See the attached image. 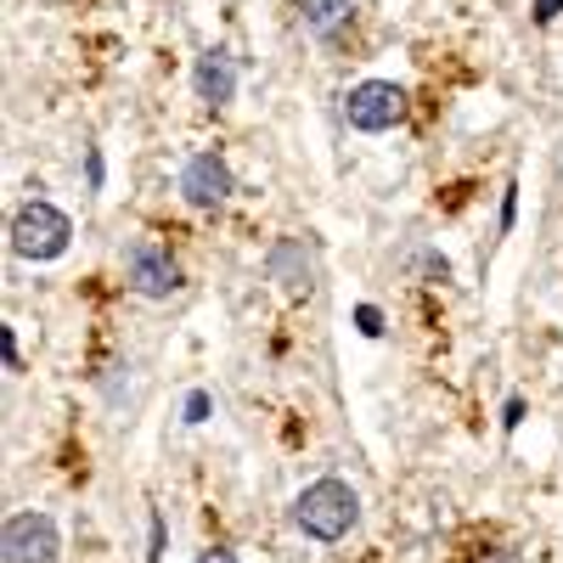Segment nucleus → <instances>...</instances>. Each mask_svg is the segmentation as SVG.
<instances>
[{"mask_svg":"<svg viewBox=\"0 0 563 563\" xmlns=\"http://www.w3.org/2000/svg\"><path fill=\"white\" fill-rule=\"evenodd\" d=\"M294 525L310 536V541H344L355 525H361V496L344 485V479H316V485H305L299 490V501H294Z\"/></svg>","mask_w":563,"mask_h":563,"instance_id":"f257e3e1","label":"nucleus"},{"mask_svg":"<svg viewBox=\"0 0 563 563\" xmlns=\"http://www.w3.org/2000/svg\"><path fill=\"white\" fill-rule=\"evenodd\" d=\"M68 243H74V220H68L57 203L34 198V203H23V209L12 214V254H18V260H34V265L63 260Z\"/></svg>","mask_w":563,"mask_h":563,"instance_id":"f03ea898","label":"nucleus"},{"mask_svg":"<svg viewBox=\"0 0 563 563\" xmlns=\"http://www.w3.org/2000/svg\"><path fill=\"white\" fill-rule=\"evenodd\" d=\"M344 119L361 135H384V130H395L406 119V90L395 79H361L344 97Z\"/></svg>","mask_w":563,"mask_h":563,"instance_id":"7ed1b4c3","label":"nucleus"},{"mask_svg":"<svg viewBox=\"0 0 563 563\" xmlns=\"http://www.w3.org/2000/svg\"><path fill=\"white\" fill-rule=\"evenodd\" d=\"M0 547H7V563H57L63 558V530H57L52 512H12Z\"/></svg>","mask_w":563,"mask_h":563,"instance_id":"20e7f679","label":"nucleus"},{"mask_svg":"<svg viewBox=\"0 0 563 563\" xmlns=\"http://www.w3.org/2000/svg\"><path fill=\"white\" fill-rule=\"evenodd\" d=\"M124 282H130L141 299H169V294H180V265L158 243H135L124 254Z\"/></svg>","mask_w":563,"mask_h":563,"instance_id":"39448f33","label":"nucleus"},{"mask_svg":"<svg viewBox=\"0 0 563 563\" xmlns=\"http://www.w3.org/2000/svg\"><path fill=\"white\" fill-rule=\"evenodd\" d=\"M231 192H238V175H231V164L220 153H192L180 169V198L192 209H220Z\"/></svg>","mask_w":563,"mask_h":563,"instance_id":"423d86ee","label":"nucleus"},{"mask_svg":"<svg viewBox=\"0 0 563 563\" xmlns=\"http://www.w3.org/2000/svg\"><path fill=\"white\" fill-rule=\"evenodd\" d=\"M192 85H198V97L209 108H225L231 97H238V57H231L225 45H209V52L198 57V68H192Z\"/></svg>","mask_w":563,"mask_h":563,"instance_id":"0eeeda50","label":"nucleus"},{"mask_svg":"<svg viewBox=\"0 0 563 563\" xmlns=\"http://www.w3.org/2000/svg\"><path fill=\"white\" fill-rule=\"evenodd\" d=\"M265 271H271L288 294H310V288H316V265H310L305 238H282V243L265 254Z\"/></svg>","mask_w":563,"mask_h":563,"instance_id":"6e6552de","label":"nucleus"},{"mask_svg":"<svg viewBox=\"0 0 563 563\" xmlns=\"http://www.w3.org/2000/svg\"><path fill=\"white\" fill-rule=\"evenodd\" d=\"M299 18H305V29L310 34H339L350 18H355V0H299Z\"/></svg>","mask_w":563,"mask_h":563,"instance_id":"1a4fd4ad","label":"nucleus"},{"mask_svg":"<svg viewBox=\"0 0 563 563\" xmlns=\"http://www.w3.org/2000/svg\"><path fill=\"white\" fill-rule=\"evenodd\" d=\"M355 327H361L366 339H378V333H384V310H378V305H361V310H355Z\"/></svg>","mask_w":563,"mask_h":563,"instance_id":"9d476101","label":"nucleus"},{"mask_svg":"<svg viewBox=\"0 0 563 563\" xmlns=\"http://www.w3.org/2000/svg\"><path fill=\"white\" fill-rule=\"evenodd\" d=\"M0 350H7V372H23V350H18V327H0Z\"/></svg>","mask_w":563,"mask_h":563,"instance_id":"9b49d317","label":"nucleus"},{"mask_svg":"<svg viewBox=\"0 0 563 563\" xmlns=\"http://www.w3.org/2000/svg\"><path fill=\"white\" fill-rule=\"evenodd\" d=\"M209 389H192V395H186V422H209Z\"/></svg>","mask_w":563,"mask_h":563,"instance_id":"f8f14e48","label":"nucleus"},{"mask_svg":"<svg viewBox=\"0 0 563 563\" xmlns=\"http://www.w3.org/2000/svg\"><path fill=\"white\" fill-rule=\"evenodd\" d=\"M512 214H519V186H507V198H501V231H512Z\"/></svg>","mask_w":563,"mask_h":563,"instance_id":"ddd939ff","label":"nucleus"},{"mask_svg":"<svg viewBox=\"0 0 563 563\" xmlns=\"http://www.w3.org/2000/svg\"><path fill=\"white\" fill-rule=\"evenodd\" d=\"M563 12V0H536V23H558Z\"/></svg>","mask_w":563,"mask_h":563,"instance_id":"4468645a","label":"nucleus"},{"mask_svg":"<svg viewBox=\"0 0 563 563\" xmlns=\"http://www.w3.org/2000/svg\"><path fill=\"white\" fill-rule=\"evenodd\" d=\"M501 422H507V429H519V422H525V400H519V395H512V400H507V411H501Z\"/></svg>","mask_w":563,"mask_h":563,"instance_id":"2eb2a0df","label":"nucleus"},{"mask_svg":"<svg viewBox=\"0 0 563 563\" xmlns=\"http://www.w3.org/2000/svg\"><path fill=\"white\" fill-rule=\"evenodd\" d=\"M158 558H164V519L153 512V552H147V563H158Z\"/></svg>","mask_w":563,"mask_h":563,"instance_id":"dca6fc26","label":"nucleus"},{"mask_svg":"<svg viewBox=\"0 0 563 563\" xmlns=\"http://www.w3.org/2000/svg\"><path fill=\"white\" fill-rule=\"evenodd\" d=\"M198 563H238V552H225V547H209Z\"/></svg>","mask_w":563,"mask_h":563,"instance_id":"f3484780","label":"nucleus"},{"mask_svg":"<svg viewBox=\"0 0 563 563\" xmlns=\"http://www.w3.org/2000/svg\"><path fill=\"white\" fill-rule=\"evenodd\" d=\"M496 563H519V552H501V558H496Z\"/></svg>","mask_w":563,"mask_h":563,"instance_id":"a211bd4d","label":"nucleus"}]
</instances>
